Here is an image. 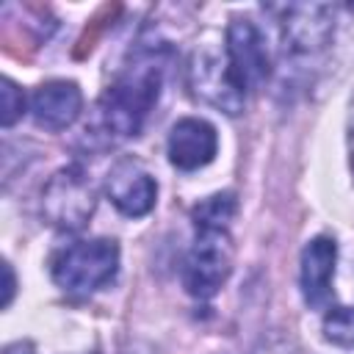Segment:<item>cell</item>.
I'll return each instance as SVG.
<instances>
[{"mask_svg": "<svg viewBox=\"0 0 354 354\" xmlns=\"http://www.w3.org/2000/svg\"><path fill=\"white\" fill-rule=\"evenodd\" d=\"M163 86V50H144L97 102V127L108 138H133L149 119Z\"/></svg>", "mask_w": 354, "mask_h": 354, "instance_id": "6da1fadb", "label": "cell"}, {"mask_svg": "<svg viewBox=\"0 0 354 354\" xmlns=\"http://www.w3.org/2000/svg\"><path fill=\"white\" fill-rule=\"evenodd\" d=\"M116 268H119V246L111 238L75 241L58 249L50 263V274L55 285L75 296L100 290L116 277Z\"/></svg>", "mask_w": 354, "mask_h": 354, "instance_id": "7a4b0ae2", "label": "cell"}, {"mask_svg": "<svg viewBox=\"0 0 354 354\" xmlns=\"http://www.w3.org/2000/svg\"><path fill=\"white\" fill-rule=\"evenodd\" d=\"M232 238L224 227H196V238L183 260V288L196 299H210L232 271Z\"/></svg>", "mask_w": 354, "mask_h": 354, "instance_id": "3957f363", "label": "cell"}, {"mask_svg": "<svg viewBox=\"0 0 354 354\" xmlns=\"http://www.w3.org/2000/svg\"><path fill=\"white\" fill-rule=\"evenodd\" d=\"M97 191L80 166H66L50 177L41 191V216L58 230H80L91 218Z\"/></svg>", "mask_w": 354, "mask_h": 354, "instance_id": "277c9868", "label": "cell"}, {"mask_svg": "<svg viewBox=\"0 0 354 354\" xmlns=\"http://www.w3.org/2000/svg\"><path fill=\"white\" fill-rule=\"evenodd\" d=\"M188 86H191L194 97H199L202 102H207V105H213L230 116L243 111L246 91L238 86L224 47L218 50L216 44H202L191 53Z\"/></svg>", "mask_w": 354, "mask_h": 354, "instance_id": "5b68a950", "label": "cell"}, {"mask_svg": "<svg viewBox=\"0 0 354 354\" xmlns=\"http://www.w3.org/2000/svg\"><path fill=\"white\" fill-rule=\"evenodd\" d=\"M230 69L243 91H257L271 75V50L252 19H232L224 36Z\"/></svg>", "mask_w": 354, "mask_h": 354, "instance_id": "8992f818", "label": "cell"}, {"mask_svg": "<svg viewBox=\"0 0 354 354\" xmlns=\"http://www.w3.org/2000/svg\"><path fill=\"white\" fill-rule=\"evenodd\" d=\"M335 33L332 8L321 3L288 6L282 19V41L290 55H315L321 53Z\"/></svg>", "mask_w": 354, "mask_h": 354, "instance_id": "52a82bcc", "label": "cell"}, {"mask_svg": "<svg viewBox=\"0 0 354 354\" xmlns=\"http://www.w3.org/2000/svg\"><path fill=\"white\" fill-rule=\"evenodd\" d=\"M108 199L113 202V207L130 218L144 216L155 207V196H158V185L152 180V174L138 163V160H119L105 183Z\"/></svg>", "mask_w": 354, "mask_h": 354, "instance_id": "ba28073f", "label": "cell"}, {"mask_svg": "<svg viewBox=\"0 0 354 354\" xmlns=\"http://www.w3.org/2000/svg\"><path fill=\"white\" fill-rule=\"evenodd\" d=\"M166 149H169V160L177 169H183V171L202 169L216 158V149H218L216 127L205 119L185 116V119L174 122Z\"/></svg>", "mask_w": 354, "mask_h": 354, "instance_id": "9c48e42d", "label": "cell"}, {"mask_svg": "<svg viewBox=\"0 0 354 354\" xmlns=\"http://www.w3.org/2000/svg\"><path fill=\"white\" fill-rule=\"evenodd\" d=\"M337 246L332 238L318 235L301 252V296L313 310H324L332 301Z\"/></svg>", "mask_w": 354, "mask_h": 354, "instance_id": "30bf717a", "label": "cell"}, {"mask_svg": "<svg viewBox=\"0 0 354 354\" xmlns=\"http://www.w3.org/2000/svg\"><path fill=\"white\" fill-rule=\"evenodd\" d=\"M83 108L80 86L72 80H47L30 97V113L39 127L44 130H64L69 127Z\"/></svg>", "mask_w": 354, "mask_h": 354, "instance_id": "8fae6325", "label": "cell"}, {"mask_svg": "<svg viewBox=\"0 0 354 354\" xmlns=\"http://www.w3.org/2000/svg\"><path fill=\"white\" fill-rule=\"evenodd\" d=\"M235 196L232 194H216V196H207L205 202H199L191 213L194 218V227H230L232 216H235Z\"/></svg>", "mask_w": 354, "mask_h": 354, "instance_id": "7c38bea8", "label": "cell"}, {"mask_svg": "<svg viewBox=\"0 0 354 354\" xmlns=\"http://www.w3.org/2000/svg\"><path fill=\"white\" fill-rule=\"evenodd\" d=\"M326 340L337 346H354V307H335L324 318Z\"/></svg>", "mask_w": 354, "mask_h": 354, "instance_id": "4fadbf2b", "label": "cell"}, {"mask_svg": "<svg viewBox=\"0 0 354 354\" xmlns=\"http://www.w3.org/2000/svg\"><path fill=\"white\" fill-rule=\"evenodd\" d=\"M0 94H3V127H11L25 111V94H22V88H17V83L11 77H3Z\"/></svg>", "mask_w": 354, "mask_h": 354, "instance_id": "5bb4252c", "label": "cell"}, {"mask_svg": "<svg viewBox=\"0 0 354 354\" xmlns=\"http://www.w3.org/2000/svg\"><path fill=\"white\" fill-rule=\"evenodd\" d=\"M254 354H293V348L285 340H266V343H260V348Z\"/></svg>", "mask_w": 354, "mask_h": 354, "instance_id": "9a60e30c", "label": "cell"}, {"mask_svg": "<svg viewBox=\"0 0 354 354\" xmlns=\"http://www.w3.org/2000/svg\"><path fill=\"white\" fill-rule=\"evenodd\" d=\"M3 274H6V288H3V307H8V304H11V299H14V271H11V266H8V263H3Z\"/></svg>", "mask_w": 354, "mask_h": 354, "instance_id": "2e32d148", "label": "cell"}, {"mask_svg": "<svg viewBox=\"0 0 354 354\" xmlns=\"http://www.w3.org/2000/svg\"><path fill=\"white\" fill-rule=\"evenodd\" d=\"M348 152H351V169H354V105H351V119H348Z\"/></svg>", "mask_w": 354, "mask_h": 354, "instance_id": "e0dca14e", "label": "cell"}, {"mask_svg": "<svg viewBox=\"0 0 354 354\" xmlns=\"http://www.w3.org/2000/svg\"><path fill=\"white\" fill-rule=\"evenodd\" d=\"M6 354H33V348H30V343H14L6 348Z\"/></svg>", "mask_w": 354, "mask_h": 354, "instance_id": "ac0fdd59", "label": "cell"}, {"mask_svg": "<svg viewBox=\"0 0 354 354\" xmlns=\"http://www.w3.org/2000/svg\"><path fill=\"white\" fill-rule=\"evenodd\" d=\"M124 354H138V348H136V351H124ZM147 354H149V351H147Z\"/></svg>", "mask_w": 354, "mask_h": 354, "instance_id": "d6986e66", "label": "cell"}]
</instances>
